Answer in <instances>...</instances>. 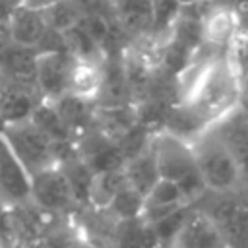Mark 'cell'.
Segmentation results:
<instances>
[{"mask_svg":"<svg viewBox=\"0 0 248 248\" xmlns=\"http://www.w3.org/2000/svg\"><path fill=\"white\" fill-rule=\"evenodd\" d=\"M0 136L10 145L14 155L21 161V165L29 170V174L56 165L54 141L45 132H41L31 118L4 124Z\"/></svg>","mask_w":248,"mask_h":248,"instance_id":"277c9868","label":"cell"},{"mask_svg":"<svg viewBox=\"0 0 248 248\" xmlns=\"http://www.w3.org/2000/svg\"><path fill=\"white\" fill-rule=\"evenodd\" d=\"M138 122L136 103L122 105H97L95 107V128L107 134L112 140H118Z\"/></svg>","mask_w":248,"mask_h":248,"instance_id":"e0dca14e","label":"cell"},{"mask_svg":"<svg viewBox=\"0 0 248 248\" xmlns=\"http://www.w3.org/2000/svg\"><path fill=\"white\" fill-rule=\"evenodd\" d=\"M180 0H151V37L167 39L172 23L180 16Z\"/></svg>","mask_w":248,"mask_h":248,"instance_id":"7402d4cb","label":"cell"},{"mask_svg":"<svg viewBox=\"0 0 248 248\" xmlns=\"http://www.w3.org/2000/svg\"><path fill=\"white\" fill-rule=\"evenodd\" d=\"M101 62L103 60L74 58L72 70H70V79H68V91L95 101L99 95V89H101V79H103Z\"/></svg>","mask_w":248,"mask_h":248,"instance_id":"ac0fdd59","label":"cell"},{"mask_svg":"<svg viewBox=\"0 0 248 248\" xmlns=\"http://www.w3.org/2000/svg\"><path fill=\"white\" fill-rule=\"evenodd\" d=\"M45 17H46V23L50 29L64 33L66 29L79 23L81 10H79L76 0H60V2L45 8Z\"/></svg>","mask_w":248,"mask_h":248,"instance_id":"603a6c76","label":"cell"},{"mask_svg":"<svg viewBox=\"0 0 248 248\" xmlns=\"http://www.w3.org/2000/svg\"><path fill=\"white\" fill-rule=\"evenodd\" d=\"M196 170L205 188V196L229 198L236 196L246 180L244 165L232 143L221 134L219 128L205 130L192 141Z\"/></svg>","mask_w":248,"mask_h":248,"instance_id":"7a4b0ae2","label":"cell"},{"mask_svg":"<svg viewBox=\"0 0 248 248\" xmlns=\"http://www.w3.org/2000/svg\"><path fill=\"white\" fill-rule=\"evenodd\" d=\"M157 130H153V128H149V126H145V124H141V122H136L128 132H124L116 141H118V147H120V151H122V155H124V159L128 161V159H132L134 155H138V153H141L149 143H151V138H153V134H155Z\"/></svg>","mask_w":248,"mask_h":248,"instance_id":"d4e9b609","label":"cell"},{"mask_svg":"<svg viewBox=\"0 0 248 248\" xmlns=\"http://www.w3.org/2000/svg\"><path fill=\"white\" fill-rule=\"evenodd\" d=\"M41 95L35 83H17L4 79L0 87V122L12 124L31 118V112L41 103Z\"/></svg>","mask_w":248,"mask_h":248,"instance_id":"7c38bea8","label":"cell"},{"mask_svg":"<svg viewBox=\"0 0 248 248\" xmlns=\"http://www.w3.org/2000/svg\"><path fill=\"white\" fill-rule=\"evenodd\" d=\"M74 56L64 50H46L37 54L35 81L43 101H56L68 93V79Z\"/></svg>","mask_w":248,"mask_h":248,"instance_id":"52a82bcc","label":"cell"},{"mask_svg":"<svg viewBox=\"0 0 248 248\" xmlns=\"http://www.w3.org/2000/svg\"><path fill=\"white\" fill-rule=\"evenodd\" d=\"M10 2V6L14 8V6H17V4H25V0H8Z\"/></svg>","mask_w":248,"mask_h":248,"instance_id":"f1b7e54d","label":"cell"},{"mask_svg":"<svg viewBox=\"0 0 248 248\" xmlns=\"http://www.w3.org/2000/svg\"><path fill=\"white\" fill-rule=\"evenodd\" d=\"M72 217L83 242L93 248H116L118 219L107 207L81 205L74 211Z\"/></svg>","mask_w":248,"mask_h":248,"instance_id":"30bf717a","label":"cell"},{"mask_svg":"<svg viewBox=\"0 0 248 248\" xmlns=\"http://www.w3.org/2000/svg\"><path fill=\"white\" fill-rule=\"evenodd\" d=\"M8 29H10L14 43L37 48L48 29L45 10L29 6V4L14 6L8 16Z\"/></svg>","mask_w":248,"mask_h":248,"instance_id":"4fadbf2b","label":"cell"},{"mask_svg":"<svg viewBox=\"0 0 248 248\" xmlns=\"http://www.w3.org/2000/svg\"><path fill=\"white\" fill-rule=\"evenodd\" d=\"M122 170H124L128 186L138 190L141 196H145L151 190V186L161 178L159 169H157L155 151H153V138H151V143L141 153L134 155L132 159H128L124 163Z\"/></svg>","mask_w":248,"mask_h":248,"instance_id":"2e32d148","label":"cell"},{"mask_svg":"<svg viewBox=\"0 0 248 248\" xmlns=\"http://www.w3.org/2000/svg\"><path fill=\"white\" fill-rule=\"evenodd\" d=\"M78 248H93V246H89V244H87V242H81V244H79V246H78Z\"/></svg>","mask_w":248,"mask_h":248,"instance_id":"f546056e","label":"cell"},{"mask_svg":"<svg viewBox=\"0 0 248 248\" xmlns=\"http://www.w3.org/2000/svg\"><path fill=\"white\" fill-rule=\"evenodd\" d=\"M31 120H33V124H35L41 132H45L54 143L74 141L70 130L66 128L64 120L60 118L58 110L54 108V105H52L50 101H41V103L35 107V110L31 112Z\"/></svg>","mask_w":248,"mask_h":248,"instance_id":"44dd1931","label":"cell"},{"mask_svg":"<svg viewBox=\"0 0 248 248\" xmlns=\"http://www.w3.org/2000/svg\"><path fill=\"white\" fill-rule=\"evenodd\" d=\"M126 176L122 169H112V170H103L95 172L91 190H89V205L93 207H107L112 198L126 186Z\"/></svg>","mask_w":248,"mask_h":248,"instance_id":"ffe728a7","label":"cell"},{"mask_svg":"<svg viewBox=\"0 0 248 248\" xmlns=\"http://www.w3.org/2000/svg\"><path fill=\"white\" fill-rule=\"evenodd\" d=\"M31 200L50 215H74L79 207L58 165L31 174Z\"/></svg>","mask_w":248,"mask_h":248,"instance_id":"8992f818","label":"cell"},{"mask_svg":"<svg viewBox=\"0 0 248 248\" xmlns=\"http://www.w3.org/2000/svg\"><path fill=\"white\" fill-rule=\"evenodd\" d=\"M31 198V174L0 136V200L8 205Z\"/></svg>","mask_w":248,"mask_h":248,"instance_id":"8fae6325","label":"cell"},{"mask_svg":"<svg viewBox=\"0 0 248 248\" xmlns=\"http://www.w3.org/2000/svg\"><path fill=\"white\" fill-rule=\"evenodd\" d=\"M153 151L161 178L178 182L192 203L205 196V188L196 170V159L190 141L161 128L153 134Z\"/></svg>","mask_w":248,"mask_h":248,"instance_id":"3957f363","label":"cell"},{"mask_svg":"<svg viewBox=\"0 0 248 248\" xmlns=\"http://www.w3.org/2000/svg\"><path fill=\"white\" fill-rule=\"evenodd\" d=\"M194 2H213V0H180V4H194Z\"/></svg>","mask_w":248,"mask_h":248,"instance_id":"83f0119b","label":"cell"},{"mask_svg":"<svg viewBox=\"0 0 248 248\" xmlns=\"http://www.w3.org/2000/svg\"><path fill=\"white\" fill-rule=\"evenodd\" d=\"M78 155L93 172L122 169L126 159L118 147V141L103 134L99 128H89L76 140Z\"/></svg>","mask_w":248,"mask_h":248,"instance_id":"9c48e42d","label":"cell"},{"mask_svg":"<svg viewBox=\"0 0 248 248\" xmlns=\"http://www.w3.org/2000/svg\"><path fill=\"white\" fill-rule=\"evenodd\" d=\"M2 126H4V124H2V122H0V130H2Z\"/></svg>","mask_w":248,"mask_h":248,"instance_id":"4dcf8cb0","label":"cell"},{"mask_svg":"<svg viewBox=\"0 0 248 248\" xmlns=\"http://www.w3.org/2000/svg\"><path fill=\"white\" fill-rule=\"evenodd\" d=\"M56 2H60V0H25V4L35 6V8H41V10H45V8H48V6L56 4Z\"/></svg>","mask_w":248,"mask_h":248,"instance_id":"4316f807","label":"cell"},{"mask_svg":"<svg viewBox=\"0 0 248 248\" xmlns=\"http://www.w3.org/2000/svg\"><path fill=\"white\" fill-rule=\"evenodd\" d=\"M167 248H231L219 223L200 205H190Z\"/></svg>","mask_w":248,"mask_h":248,"instance_id":"5b68a950","label":"cell"},{"mask_svg":"<svg viewBox=\"0 0 248 248\" xmlns=\"http://www.w3.org/2000/svg\"><path fill=\"white\" fill-rule=\"evenodd\" d=\"M242 95L238 64L231 56L217 54L200 70L176 103L184 105L203 130H209L242 108Z\"/></svg>","mask_w":248,"mask_h":248,"instance_id":"6da1fadb","label":"cell"},{"mask_svg":"<svg viewBox=\"0 0 248 248\" xmlns=\"http://www.w3.org/2000/svg\"><path fill=\"white\" fill-rule=\"evenodd\" d=\"M0 248H17L12 207L0 200Z\"/></svg>","mask_w":248,"mask_h":248,"instance_id":"484cf974","label":"cell"},{"mask_svg":"<svg viewBox=\"0 0 248 248\" xmlns=\"http://www.w3.org/2000/svg\"><path fill=\"white\" fill-rule=\"evenodd\" d=\"M60 170L64 172L72 192H74V198L78 202V205H89V190H91V182H93V176L95 172L85 165V161L78 155V149H74L72 153H68L66 157H62L58 163Z\"/></svg>","mask_w":248,"mask_h":248,"instance_id":"d6986e66","label":"cell"},{"mask_svg":"<svg viewBox=\"0 0 248 248\" xmlns=\"http://www.w3.org/2000/svg\"><path fill=\"white\" fill-rule=\"evenodd\" d=\"M37 54L39 50L33 46H23L17 43H12L6 52L0 58L2 72L8 81L17 83H35V66H37Z\"/></svg>","mask_w":248,"mask_h":248,"instance_id":"9a60e30c","label":"cell"},{"mask_svg":"<svg viewBox=\"0 0 248 248\" xmlns=\"http://www.w3.org/2000/svg\"><path fill=\"white\" fill-rule=\"evenodd\" d=\"M141 207H143V196L134 190L132 186H124L114 198L112 202L107 205V209L118 219H134V217H140L141 213Z\"/></svg>","mask_w":248,"mask_h":248,"instance_id":"cb8c5ba5","label":"cell"},{"mask_svg":"<svg viewBox=\"0 0 248 248\" xmlns=\"http://www.w3.org/2000/svg\"><path fill=\"white\" fill-rule=\"evenodd\" d=\"M192 205V202L186 198L182 186L169 178H159L151 190L143 196V207L140 213V219L147 225H157L170 215L186 209Z\"/></svg>","mask_w":248,"mask_h":248,"instance_id":"ba28073f","label":"cell"},{"mask_svg":"<svg viewBox=\"0 0 248 248\" xmlns=\"http://www.w3.org/2000/svg\"><path fill=\"white\" fill-rule=\"evenodd\" d=\"M50 103L58 110V114L64 120L66 128L70 130L74 141L83 132L93 128V124H95V107H97V103L93 99H85V97H79V95L68 91V93L60 95L56 101H50Z\"/></svg>","mask_w":248,"mask_h":248,"instance_id":"5bb4252c","label":"cell"}]
</instances>
